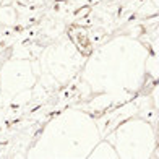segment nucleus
Returning <instances> with one entry per match:
<instances>
[{
	"mask_svg": "<svg viewBox=\"0 0 159 159\" xmlns=\"http://www.w3.org/2000/svg\"><path fill=\"white\" fill-rule=\"evenodd\" d=\"M68 38L71 39V42L76 46V49L81 52L83 55H89L93 52V46L89 41V33L86 26H80V25H73L68 28Z\"/></svg>",
	"mask_w": 159,
	"mask_h": 159,
	"instance_id": "nucleus-1",
	"label": "nucleus"
}]
</instances>
